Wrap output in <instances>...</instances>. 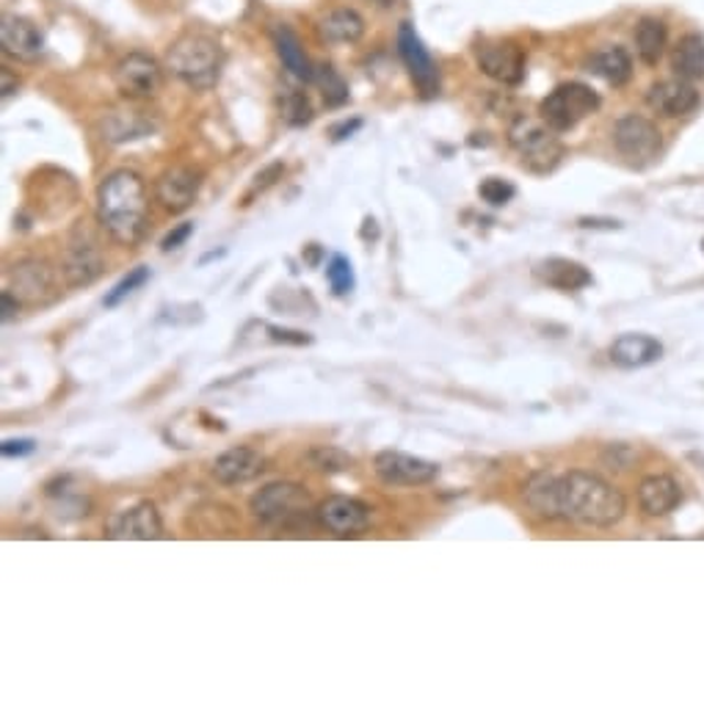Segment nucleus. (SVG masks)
I'll return each instance as SVG.
<instances>
[{
	"instance_id": "obj_39",
	"label": "nucleus",
	"mask_w": 704,
	"mask_h": 704,
	"mask_svg": "<svg viewBox=\"0 0 704 704\" xmlns=\"http://www.w3.org/2000/svg\"><path fill=\"white\" fill-rule=\"evenodd\" d=\"M18 89H20L18 75H14L9 67L0 69V95H3V100H7V97H12V95H18Z\"/></svg>"
},
{
	"instance_id": "obj_7",
	"label": "nucleus",
	"mask_w": 704,
	"mask_h": 704,
	"mask_svg": "<svg viewBox=\"0 0 704 704\" xmlns=\"http://www.w3.org/2000/svg\"><path fill=\"white\" fill-rule=\"evenodd\" d=\"M9 294L23 307H47L58 299L56 271L45 260H20L9 271Z\"/></svg>"
},
{
	"instance_id": "obj_20",
	"label": "nucleus",
	"mask_w": 704,
	"mask_h": 704,
	"mask_svg": "<svg viewBox=\"0 0 704 704\" xmlns=\"http://www.w3.org/2000/svg\"><path fill=\"white\" fill-rule=\"evenodd\" d=\"M534 276L547 285L552 290H563V294H570V290H581L592 285V271L586 268L583 263L570 257H547L541 263H536Z\"/></svg>"
},
{
	"instance_id": "obj_32",
	"label": "nucleus",
	"mask_w": 704,
	"mask_h": 704,
	"mask_svg": "<svg viewBox=\"0 0 704 704\" xmlns=\"http://www.w3.org/2000/svg\"><path fill=\"white\" fill-rule=\"evenodd\" d=\"M147 282H150V268H147V265H135L133 271H128V274H124L122 279H119L111 290H108L106 299H102V305H106V307H119L124 299H128L130 294H135L139 288H144Z\"/></svg>"
},
{
	"instance_id": "obj_25",
	"label": "nucleus",
	"mask_w": 704,
	"mask_h": 704,
	"mask_svg": "<svg viewBox=\"0 0 704 704\" xmlns=\"http://www.w3.org/2000/svg\"><path fill=\"white\" fill-rule=\"evenodd\" d=\"M318 34L332 45H354L365 34V20L356 9H332L318 20Z\"/></svg>"
},
{
	"instance_id": "obj_47",
	"label": "nucleus",
	"mask_w": 704,
	"mask_h": 704,
	"mask_svg": "<svg viewBox=\"0 0 704 704\" xmlns=\"http://www.w3.org/2000/svg\"><path fill=\"white\" fill-rule=\"evenodd\" d=\"M702 249H704V246H702Z\"/></svg>"
},
{
	"instance_id": "obj_15",
	"label": "nucleus",
	"mask_w": 704,
	"mask_h": 704,
	"mask_svg": "<svg viewBox=\"0 0 704 704\" xmlns=\"http://www.w3.org/2000/svg\"><path fill=\"white\" fill-rule=\"evenodd\" d=\"M318 522L334 536H360L371 525V508L349 495H332L318 506Z\"/></svg>"
},
{
	"instance_id": "obj_43",
	"label": "nucleus",
	"mask_w": 704,
	"mask_h": 704,
	"mask_svg": "<svg viewBox=\"0 0 704 704\" xmlns=\"http://www.w3.org/2000/svg\"><path fill=\"white\" fill-rule=\"evenodd\" d=\"M360 128H362V119H351V122L338 124V128L332 130V135H334V141H343V139H349L351 133H356Z\"/></svg>"
},
{
	"instance_id": "obj_21",
	"label": "nucleus",
	"mask_w": 704,
	"mask_h": 704,
	"mask_svg": "<svg viewBox=\"0 0 704 704\" xmlns=\"http://www.w3.org/2000/svg\"><path fill=\"white\" fill-rule=\"evenodd\" d=\"M158 124L147 117L144 111H124V108H113L100 119V139L108 144H128V141L147 139L155 133Z\"/></svg>"
},
{
	"instance_id": "obj_10",
	"label": "nucleus",
	"mask_w": 704,
	"mask_h": 704,
	"mask_svg": "<svg viewBox=\"0 0 704 704\" xmlns=\"http://www.w3.org/2000/svg\"><path fill=\"white\" fill-rule=\"evenodd\" d=\"M373 470L387 486H422L440 475V464L400 451H382L373 459Z\"/></svg>"
},
{
	"instance_id": "obj_41",
	"label": "nucleus",
	"mask_w": 704,
	"mask_h": 704,
	"mask_svg": "<svg viewBox=\"0 0 704 704\" xmlns=\"http://www.w3.org/2000/svg\"><path fill=\"white\" fill-rule=\"evenodd\" d=\"M0 305H3V321H12L14 316H18L20 310H23V305H20L18 299H14L12 294H9V290H3V294H0Z\"/></svg>"
},
{
	"instance_id": "obj_9",
	"label": "nucleus",
	"mask_w": 704,
	"mask_h": 704,
	"mask_svg": "<svg viewBox=\"0 0 704 704\" xmlns=\"http://www.w3.org/2000/svg\"><path fill=\"white\" fill-rule=\"evenodd\" d=\"M113 84L128 100H153L164 89V69L147 53H128L113 67Z\"/></svg>"
},
{
	"instance_id": "obj_23",
	"label": "nucleus",
	"mask_w": 704,
	"mask_h": 704,
	"mask_svg": "<svg viewBox=\"0 0 704 704\" xmlns=\"http://www.w3.org/2000/svg\"><path fill=\"white\" fill-rule=\"evenodd\" d=\"M663 356V345L649 334H622L614 345H610V362L625 371H638Z\"/></svg>"
},
{
	"instance_id": "obj_5",
	"label": "nucleus",
	"mask_w": 704,
	"mask_h": 704,
	"mask_svg": "<svg viewBox=\"0 0 704 704\" xmlns=\"http://www.w3.org/2000/svg\"><path fill=\"white\" fill-rule=\"evenodd\" d=\"M254 519L268 528H290V525L307 522L312 514L310 492L294 481H276L263 486L249 503Z\"/></svg>"
},
{
	"instance_id": "obj_8",
	"label": "nucleus",
	"mask_w": 704,
	"mask_h": 704,
	"mask_svg": "<svg viewBox=\"0 0 704 704\" xmlns=\"http://www.w3.org/2000/svg\"><path fill=\"white\" fill-rule=\"evenodd\" d=\"M614 144L622 158L632 166H649L663 150L658 124L638 113H627L614 124Z\"/></svg>"
},
{
	"instance_id": "obj_37",
	"label": "nucleus",
	"mask_w": 704,
	"mask_h": 704,
	"mask_svg": "<svg viewBox=\"0 0 704 704\" xmlns=\"http://www.w3.org/2000/svg\"><path fill=\"white\" fill-rule=\"evenodd\" d=\"M268 338L274 343H285V345H310L312 338L305 332H294V329H282V327H268Z\"/></svg>"
},
{
	"instance_id": "obj_27",
	"label": "nucleus",
	"mask_w": 704,
	"mask_h": 704,
	"mask_svg": "<svg viewBox=\"0 0 704 704\" xmlns=\"http://www.w3.org/2000/svg\"><path fill=\"white\" fill-rule=\"evenodd\" d=\"M588 69H592L597 78H603L608 86L619 89V86H625L627 80L632 78V58L625 47L610 45L588 58Z\"/></svg>"
},
{
	"instance_id": "obj_44",
	"label": "nucleus",
	"mask_w": 704,
	"mask_h": 704,
	"mask_svg": "<svg viewBox=\"0 0 704 704\" xmlns=\"http://www.w3.org/2000/svg\"><path fill=\"white\" fill-rule=\"evenodd\" d=\"M362 238H365V241H376L378 238V227H376V221L373 219H365V230H362Z\"/></svg>"
},
{
	"instance_id": "obj_4",
	"label": "nucleus",
	"mask_w": 704,
	"mask_h": 704,
	"mask_svg": "<svg viewBox=\"0 0 704 704\" xmlns=\"http://www.w3.org/2000/svg\"><path fill=\"white\" fill-rule=\"evenodd\" d=\"M508 144L519 155L522 166L534 175H550L563 158V144L558 130H552L544 119L517 117L508 128Z\"/></svg>"
},
{
	"instance_id": "obj_46",
	"label": "nucleus",
	"mask_w": 704,
	"mask_h": 704,
	"mask_svg": "<svg viewBox=\"0 0 704 704\" xmlns=\"http://www.w3.org/2000/svg\"><path fill=\"white\" fill-rule=\"evenodd\" d=\"M378 7H389V0H376Z\"/></svg>"
},
{
	"instance_id": "obj_36",
	"label": "nucleus",
	"mask_w": 704,
	"mask_h": 704,
	"mask_svg": "<svg viewBox=\"0 0 704 704\" xmlns=\"http://www.w3.org/2000/svg\"><path fill=\"white\" fill-rule=\"evenodd\" d=\"M191 235H194V224H191V221H183V224H177L175 230H172L169 235H166L164 241H161V249H164V252H175V249L186 246L188 238H191Z\"/></svg>"
},
{
	"instance_id": "obj_12",
	"label": "nucleus",
	"mask_w": 704,
	"mask_h": 704,
	"mask_svg": "<svg viewBox=\"0 0 704 704\" xmlns=\"http://www.w3.org/2000/svg\"><path fill=\"white\" fill-rule=\"evenodd\" d=\"M479 69L501 86H519L525 78V53L514 42H481L475 47Z\"/></svg>"
},
{
	"instance_id": "obj_17",
	"label": "nucleus",
	"mask_w": 704,
	"mask_h": 704,
	"mask_svg": "<svg viewBox=\"0 0 704 704\" xmlns=\"http://www.w3.org/2000/svg\"><path fill=\"white\" fill-rule=\"evenodd\" d=\"M647 106L652 108L654 113H660V117L680 119L696 111L698 91L693 89L691 80H682V78L658 80V84L649 86Z\"/></svg>"
},
{
	"instance_id": "obj_19",
	"label": "nucleus",
	"mask_w": 704,
	"mask_h": 704,
	"mask_svg": "<svg viewBox=\"0 0 704 704\" xmlns=\"http://www.w3.org/2000/svg\"><path fill=\"white\" fill-rule=\"evenodd\" d=\"M102 268H106V260H102L95 241H89V238H86V241H78V238L69 241L67 252H64L62 271L73 288H86V285L97 282Z\"/></svg>"
},
{
	"instance_id": "obj_45",
	"label": "nucleus",
	"mask_w": 704,
	"mask_h": 704,
	"mask_svg": "<svg viewBox=\"0 0 704 704\" xmlns=\"http://www.w3.org/2000/svg\"><path fill=\"white\" fill-rule=\"evenodd\" d=\"M318 257H321V246H316V243H312V249H310V265H318Z\"/></svg>"
},
{
	"instance_id": "obj_1",
	"label": "nucleus",
	"mask_w": 704,
	"mask_h": 704,
	"mask_svg": "<svg viewBox=\"0 0 704 704\" xmlns=\"http://www.w3.org/2000/svg\"><path fill=\"white\" fill-rule=\"evenodd\" d=\"M97 219L113 241L133 246L150 227L147 186L135 172L117 169L97 188Z\"/></svg>"
},
{
	"instance_id": "obj_24",
	"label": "nucleus",
	"mask_w": 704,
	"mask_h": 704,
	"mask_svg": "<svg viewBox=\"0 0 704 704\" xmlns=\"http://www.w3.org/2000/svg\"><path fill=\"white\" fill-rule=\"evenodd\" d=\"M274 47L282 67L288 69L296 80H301V84H312V80H316V67H312V62L307 58L305 47H301L299 36H296L294 31L285 29V25L274 29Z\"/></svg>"
},
{
	"instance_id": "obj_38",
	"label": "nucleus",
	"mask_w": 704,
	"mask_h": 704,
	"mask_svg": "<svg viewBox=\"0 0 704 704\" xmlns=\"http://www.w3.org/2000/svg\"><path fill=\"white\" fill-rule=\"evenodd\" d=\"M36 451V442L29 440V437H23V440H7L3 446H0V453L7 459H23V457H31V453Z\"/></svg>"
},
{
	"instance_id": "obj_30",
	"label": "nucleus",
	"mask_w": 704,
	"mask_h": 704,
	"mask_svg": "<svg viewBox=\"0 0 704 704\" xmlns=\"http://www.w3.org/2000/svg\"><path fill=\"white\" fill-rule=\"evenodd\" d=\"M318 89H321L323 102L327 108H343L349 102V84L343 80V75L332 67V64H323V67H316V80Z\"/></svg>"
},
{
	"instance_id": "obj_31",
	"label": "nucleus",
	"mask_w": 704,
	"mask_h": 704,
	"mask_svg": "<svg viewBox=\"0 0 704 704\" xmlns=\"http://www.w3.org/2000/svg\"><path fill=\"white\" fill-rule=\"evenodd\" d=\"M307 462H310L318 473H327V475L349 473V470L354 468V457H349L343 448H334V446H316L310 453H307Z\"/></svg>"
},
{
	"instance_id": "obj_29",
	"label": "nucleus",
	"mask_w": 704,
	"mask_h": 704,
	"mask_svg": "<svg viewBox=\"0 0 704 704\" xmlns=\"http://www.w3.org/2000/svg\"><path fill=\"white\" fill-rule=\"evenodd\" d=\"M666 45H669V29H666L663 20L644 18L636 25V53L644 64L654 67L663 58Z\"/></svg>"
},
{
	"instance_id": "obj_35",
	"label": "nucleus",
	"mask_w": 704,
	"mask_h": 704,
	"mask_svg": "<svg viewBox=\"0 0 704 704\" xmlns=\"http://www.w3.org/2000/svg\"><path fill=\"white\" fill-rule=\"evenodd\" d=\"M479 197L484 199L486 205H492V208H503V205H508L517 197V188L508 180H503V177H486L479 186Z\"/></svg>"
},
{
	"instance_id": "obj_16",
	"label": "nucleus",
	"mask_w": 704,
	"mask_h": 704,
	"mask_svg": "<svg viewBox=\"0 0 704 704\" xmlns=\"http://www.w3.org/2000/svg\"><path fill=\"white\" fill-rule=\"evenodd\" d=\"M0 47L14 62H36L45 53V34L40 25L18 14H3L0 20Z\"/></svg>"
},
{
	"instance_id": "obj_34",
	"label": "nucleus",
	"mask_w": 704,
	"mask_h": 704,
	"mask_svg": "<svg viewBox=\"0 0 704 704\" xmlns=\"http://www.w3.org/2000/svg\"><path fill=\"white\" fill-rule=\"evenodd\" d=\"M282 117H285V122L294 124V128H305V124L312 122V106L310 100H307V95H301V91H288L285 95V102H282Z\"/></svg>"
},
{
	"instance_id": "obj_3",
	"label": "nucleus",
	"mask_w": 704,
	"mask_h": 704,
	"mask_svg": "<svg viewBox=\"0 0 704 704\" xmlns=\"http://www.w3.org/2000/svg\"><path fill=\"white\" fill-rule=\"evenodd\" d=\"M224 47L208 34L188 31L180 40L172 42L166 53V67L180 84H186L194 91H210L221 80L224 73Z\"/></svg>"
},
{
	"instance_id": "obj_14",
	"label": "nucleus",
	"mask_w": 704,
	"mask_h": 704,
	"mask_svg": "<svg viewBox=\"0 0 704 704\" xmlns=\"http://www.w3.org/2000/svg\"><path fill=\"white\" fill-rule=\"evenodd\" d=\"M202 183L205 175L199 169H194V166H172L155 183V197L164 205V210L180 216L197 202Z\"/></svg>"
},
{
	"instance_id": "obj_40",
	"label": "nucleus",
	"mask_w": 704,
	"mask_h": 704,
	"mask_svg": "<svg viewBox=\"0 0 704 704\" xmlns=\"http://www.w3.org/2000/svg\"><path fill=\"white\" fill-rule=\"evenodd\" d=\"M282 172H285V166H282V164L268 166V169H265L263 175H257V183H254V191H265L268 186H274V183L282 177Z\"/></svg>"
},
{
	"instance_id": "obj_22",
	"label": "nucleus",
	"mask_w": 704,
	"mask_h": 704,
	"mask_svg": "<svg viewBox=\"0 0 704 704\" xmlns=\"http://www.w3.org/2000/svg\"><path fill=\"white\" fill-rule=\"evenodd\" d=\"M682 503V490L671 475H649L638 484V506L647 517H666Z\"/></svg>"
},
{
	"instance_id": "obj_13",
	"label": "nucleus",
	"mask_w": 704,
	"mask_h": 704,
	"mask_svg": "<svg viewBox=\"0 0 704 704\" xmlns=\"http://www.w3.org/2000/svg\"><path fill=\"white\" fill-rule=\"evenodd\" d=\"M108 539H128V541H153L164 536V522L155 508V503L141 501L135 506L122 508V512L111 514L106 522Z\"/></svg>"
},
{
	"instance_id": "obj_2",
	"label": "nucleus",
	"mask_w": 704,
	"mask_h": 704,
	"mask_svg": "<svg viewBox=\"0 0 704 704\" xmlns=\"http://www.w3.org/2000/svg\"><path fill=\"white\" fill-rule=\"evenodd\" d=\"M558 512L561 519L586 528H614L627 512L625 495L600 475L572 470L558 475Z\"/></svg>"
},
{
	"instance_id": "obj_11",
	"label": "nucleus",
	"mask_w": 704,
	"mask_h": 704,
	"mask_svg": "<svg viewBox=\"0 0 704 704\" xmlns=\"http://www.w3.org/2000/svg\"><path fill=\"white\" fill-rule=\"evenodd\" d=\"M398 53L400 58H404L406 69H409L420 97L435 100V97L440 95V69H437L435 58H431V53L426 51L422 40L415 34V29H411L409 23L400 25L398 31Z\"/></svg>"
},
{
	"instance_id": "obj_42",
	"label": "nucleus",
	"mask_w": 704,
	"mask_h": 704,
	"mask_svg": "<svg viewBox=\"0 0 704 704\" xmlns=\"http://www.w3.org/2000/svg\"><path fill=\"white\" fill-rule=\"evenodd\" d=\"M581 227L586 230H619V221L616 219H581Z\"/></svg>"
},
{
	"instance_id": "obj_26",
	"label": "nucleus",
	"mask_w": 704,
	"mask_h": 704,
	"mask_svg": "<svg viewBox=\"0 0 704 704\" xmlns=\"http://www.w3.org/2000/svg\"><path fill=\"white\" fill-rule=\"evenodd\" d=\"M522 495L536 517L561 519V512H558V475L539 470V473H534L528 479Z\"/></svg>"
},
{
	"instance_id": "obj_28",
	"label": "nucleus",
	"mask_w": 704,
	"mask_h": 704,
	"mask_svg": "<svg viewBox=\"0 0 704 704\" xmlns=\"http://www.w3.org/2000/svg\"><path fill=\"white\" fill-rule=\"evenodd\" d=\"M671 69L682 80H702L704 78V36L685 34L671 51Z\"/></svg>"
},
{
	"instance_id": "obj_18",
	"label": "nucleus",
	"mask_w": 704,
	"mask_h": 704,
	"mask_svg": "<svg viewBox=\"0 0 704 704\" xmlns=\"http://www.w3.org/2000/svg\"><path fill=\"white\" fill-rule=\"evenodd\" d=\"M265 470V457L249 446H238L216 457L213 479L224 486H238L254 481Z\"/></svg>"
},
{
	"instance_id": "obj_6",
	"label": "nucleus",
	"mask_w": 704,
	"mask_h": 704,
	"mask_svg": "<svg viewBox=\"0 0 704 704\" xmlns=\"http://www.w3.org/2000/svg\"><path fill=\"white\" fill-rule=\"evenodd\" d=\"M600 108V95L592 86L581 84V80H570L561 84L541 100L539 113L552 130L566 133V130L578 128L586 117H592Z\"/></svg>"
},
{
	"instance_id": "obj_33",
	"label": "nucleus",
	"mask_w": 704,
	"mask_h": 704,
	"mask_svg": "<svg viewBox=\"0 0 704 704\" xmlns=\"http://www.w3.org/2000/svg\"><path fill=\"white\" fill-rule=\"evenodd\" d=\"M327 279H329V288H332L334 296H349L354 290V268H351V260L343 257V254H334L327 265Z\"/></svg>"
}]
</instances>
